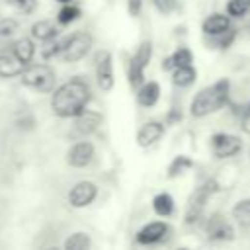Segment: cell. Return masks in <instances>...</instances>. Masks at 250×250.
<instances>
[{
	"label": "cell",
	"mask_w": 250,
	"mask_h": 250,
	"mask_svg": "<svg viewBox=\"0 0 250 250\" xmlns=\"http://www.w3.org/2000/svg\"><path fill=\"white\" fill-rule=\"evenodd\" d=\"M90 102V88L86 82L74 78L55 90L51 107L59 117H76Z\"/></svg>",
	"instance_id": "1"
},
{
	"label": "cell",
	"mask_w": 250,
	"mask_h": 250,
	"mask_svg": "<svg viewBox=\"0 0 250 250\" xmlns=\"http://www.w3.org/2000/svg\"><path fill=\"white\" fill-rule=\"evenodd\" d=\"M229 88H230V84L227 78L203 88L191 102V115L203 117V115H209V113L221 109L229 100Z\"/></svg>",
	"instance_id": "2"
},
{
	"label": "cell",
	"mask_w": 250,
	"mask_h": 250,
	"mask_svg": "<svg viewBox=\"0 0 250 250\" xmlns=\"http://www.w3.org/2000/svg\"><path fill=\"white\" fill-rule=\"evenodd\" d=\"M55 72L47 64H33L21 70V82L37 92H51L55 88Z\"/></svg>",
	"instance_id": "3"
},
{
	"label": "cell",
	"mask_w": 250,
	"mask_h": 250,
	"mask_svg": "<svg viewBox=\"0 0 250 250\" xmlns=\"http://www.w3.org/2000/svg\"><path fill=\"white\" fill-rule=\"evenodd\" d=\"M90 47H92V37L86 31H76L64 43H61V57L66 62H76L82 57H86Z\"/></svg>",
	"instance_id": "4"
},
{
	"label": "cell",
	"mask_w": 250,
	"mask_h": 250,
	"mask_svg": "<svg viewBox=\"0 0 250 250\" xmlns=\"http://www.w3.org/2000/svg\"><path fill=\"white\" fill-rule=\"evenodd\" d=\"M150 55H152V45H150V41H145V43H141V47L137 49L135 57L131 59V66H129V84H131L133 88H139V86L143 84L145 66L148 64Z\"/></svg>",
	"instance_id": "5"
},
{
	"label": "cell",
	"mask_w": 250,
	"mask_h": 250,
	"mask_svg": "<svg viewBox=\"0 0 250 250\" xmlns=\"http://www.w3.org/2000/svg\"><path fill=\"white\" fill-rule=\"evenodd\" d=\"M96 78L102 90L107 92L113 88V66H111V55L107 51H100L96 55Z\"/></svg>",
	"instance_id": "6"
},
{
	"label": "cell",
	"mask_w": 250,
	"mask_h": 250,
	"mask_svg": "<svg viewBox=\"0 0 250 250\" xmlns=\"http://www.w3.org/2000/svg\"><path fill=\"white\" fill-rule=\"evenodd\" d=\"M211 146L217 158H229L232 154H236L240 150V139L234 135H227V133H217L211 139Z\"/></svg>",
	"instance_id": "7"
},
{
	"label": "cell",
	"mask_w": 250,
	"mask_h": 250,
	"mask_svg": "<svg viewBox=\"0 0 250 250\" xmlns=\"http://www.w3.org/2000/svg\"><path fill=\"white\" fill-rule=\"evenodd\" d=\"M96 191H98V189H96V186H94L92 182H78V184L70 189L68 201H70L72 207H86V205H90V203L94 201Z\"/></svg>",
	"instance_id": "8"
},
{
	"label": "cell",
	"mask_w": 250,
	"mask_h": 250,
	"mask_svg": "<svg viewBox=\"0 0 250 250\" xmlns=\"http://www.w3.org/2000/svg\"><path fill=\"white\" fill-rule=\"evenodd\" d=\"M205 229H207V236L211 240H230L234 236L230 223L227 219H223L221 215H211Z\"/></svg>",
	"instance_id": "9"
},
{
	"label": "cell",
	"mask_w": 250,
	"mask_h": 250,
	"mask_svg": "<svg viewBox=\"0 0 250 250\" xmlns=\"http://www.w3.org/2000/svg\"><path fill=\"white\" fill-rule=\"evenodd\" d=\"M213 189H215L213 184L207 182L205 186H201V188L193 193V197L189 199V205H188V215H186V221H188V223L197 221V217L201 215V211H203V207H205V201H207L209 193H213Z\"/></svg>",
	"instance_id": "10"
},
{
	"label": "cell",
	"mask_w": 250,
	"mask_h": 250,
	"mask_svg": "<svg viewBox=\"0 0 250 250\" xmlns=\"http://www.w3.org/2000/svg\"><path fill=\"white\" fill-rule=\"evenodd\" d=\"M92 156H94V146L88 141H82V143H76L68 150V164L74 168H82V166L90 164Z\"/></svg>",
	"instance_id": "11"
},
{
	"label": "cell",
	"mask_w": 250,
	"mask_h": 250,
	"mask_svg": "<svg viewBox=\"0 0 250 250\" xmlns=\"http://www.w3.org/2000/svg\"><path fill=\"white\" fill-rule=\"evenodd\" d=\"M23 66H25V62H21L12 49L0 53V76L10 78V76H16V74H21Z\"/></svg>",
	"instance_id": "12"
},
{
	"label": "cell",
	"mask_w": 250,
	"mask_h": 250,
	"mask_svg": "<svg viewBox=\"0 0 250 250\" xmlns=\"http://www.w3.org/2000/svg\"><path fill=\"white\" fill-rule=\"evenodd\" d=\"M166 230H168V227H166L164 223H160V221L148 223L146 227H143V229L139 230L137 240H139L141 244H154V242H158V240L164 238Z\"/></svg>",
	"instance_id": "13"
},
{
	"label": "cell",
	"mask_w": 250,
	"mask_h": 250,
	"mask_svg": "<svg viewBox=\"0 0 250 250\" xmlns=\"http://www.w3.org/2000/svg\"><path fill=\"white\" fill-rule=\"evenodd\" d=\"M162 133H164V127L156 121H150V123H146L139 129L137 143H139V146H150L152 143H156L162 137Z\"/></svg>",
	"instance_id": "14"
},
{
	"label": "cell",
	"mask_w": 250,
	"mask_h": 250,
	"mask_svg": "<svg viewBox=\"0 0 250 250\" xmlns=\"http://www.w3.org/2000/svg\"><path fill=\"white\" fill-rule=\"evenodd\" d=\"M230 27V20L229 16H223V14H213L209 16L205 21H203V31L207 35H221V33H227Z\"/></svg>",
	"instance_id": "15"
},
{
	"label": "cell",
	"mask_w": 250,
	"mask_h": 250,
	"mask_svg": "<svg viewBox=\"0 0 250 250\" xmlns=\"http://www.w3.org/2000/svg\"><path fill=\"white\" fill-rule=\"evenodd\" d=\"M158 98H160V86H158L156 82L143 84V86H141V90H139V94H137L139 104H141V105H145V107L154 105V104L158 102Z\"/></svg>",
	"instance_id": "16"
},
{
	"label": "cell",
	"mask_w": 250,
	"mask_h": 250,
	"mask_svg": "<svg viewBox=\"0 0 250 250\" xmlns=\"http://www.w3.org/2000/svg\"><path fill=\"white\" fill-rule=\"evenodd\" d=\"M100 113H96V111H80L78 115H76V129L80 131V133H92L98 125H100Z\"/></svg>",
	"instance_id": "17"
},
{
	"label": "cell",
	"mask_w": 250,
	"mask_h": 250,
	"mask_svg": "<svg viewBox=\"0 0 250 250\" xmlns=\"http://www.w3.org/2000/svg\"><path fill=\"white\" fill-rule=\"evenodd\" d=\"M57 33H59V29L51 20H41V21L33 23V27H31V35L39 41L53 39V37H57Z\"/></svg>",
	"instance_id": "18"
},
{
	"label": "cell",
	"mask_w": 250,
	"mask_h": 250,
	"mask_svg": "<svg viewBox=\"0 0 250 250\" xmlns=\"http://www.w3.org/2000/svg\"><path fill=\"white\" fill-rule=\"evenodd\" d=\"M12 51L16 53V57L21 61V62H31V59H33V53H35V47H33V43H31V39H27V37H23V39H18L16 43H14V47H12Z\"/></svg>",
	"instance_id": "19"
},
{
	"label": "cell",
	"mask_w": 250,
	"mask_h": 250,
	"mask_svg": "<svg viewBox=\"0 0 250 250\" xmlns=\"http://www.w3.org/2000/svg\"><path fill=\"white\" fill-rule=\"evenodd\" d=\"M195 80V70L191 64H184V66H176L174 74H172V82L176 86H189Z\"/></svg>",
	"instance_id": "20"
},
{
	"label": "cell",
	"mask_w": 250,
	"mask_h": 250,
	"mask_svg": "<svg viewBox=\"0 0 250 250\" xmlns=\"http://www.w3.org/2000/svg\"><path fill=\"white\" fill-rule=\"evenodd\" d=\"M184 64H191V53L182 47V49H178L172 57H168V59L162 62V68H164V70H170V68L184 66Z\"/></svg>",
	"instance_id": "21"
},
{
	"label": "cell",
	"mask_w": 250,
	"mask_h": 250,
	"mask_svg": "<svg viewBox=\"0 0 250 250\" xmlns=\"http://www.w3.org/2000/svg\"><path fill=\"white\" fill-rule=\"evenodd\" d=\"M152 207H154L156 215L168 217V215L174 211V199H172L168 193H158V195L152 199Z\"/></svg>",
	"instance_id": "22"
},
{
	"label": "cell",
	"mask_w": 250,
	"mask_h": 250,
	"mask_svg": "<svg viewBox=\"0 0 250 250\" xmlns=\"http://www.w3.org/2000/svg\"><path fill=\"white\" fill-rule=\"evenodd\" d=\"M90 246H92V240L84 232H74L64 240L66 250H84V248H90Z\"/></svg>",
	"instance_id": "23"
},
{
	"label": "cell",
	"mask_w": 250,
	"mask_h": 250,
	"mask_svg": "<svg viewBox=\"0 0 250 250\" xmlns=\"http://www.w3.org/2000/svg\"><path fill=\"white\" fill-rule=\"evenodd\" d=\"M232 217L246 229H250V199H242L234 205L232 209Z\"/></svg>",
	"instance_id": "24"
},
{
	"label": "cell",
	"mask_w": 250,
	"mask_h": 250,
	"mask_svg": "<svg viewBox=\"0 0 250 250\" xmlns=\"http://www.w3.org/2000/svg\"><path fill=\"white\" fill-rule=\"evenodd\" d=\"M78 16H80V10H78L76 6H72V4H64V6L59 10V16H57V20H59V23L66 25V23L74 21Z\"/></svg>",
	"instance_id": "25"
},
{
	"label": "cell",
	"mask_w": 250,
	"mask_h": 250,
	"mask_svg": "<svg viewBox=\"0 0 250 250\" xmlns=\"http://www.w3.org/2000/svg\"><path fill=\"white\" fill-rule=\"evenodd\" d=\"M191 166V160L188 158V156H176L174 158V162L170 164V168H168V178H176L178 174H182L186 168H189Z\"/></svg>",
	"instance_id": "26"
},
{
	"label": "cell",
	"mask_w": 250,
	"mask_h": 250,
	"mask_svg": "<svg viewBox=\"0 0 250 250\" xmlns=\"http://www.w3.org/2000/svg\"><path fill=\"white\" fill-rule=\"evenodd\" d=\"M248 10H250V0H230L229 6H227V12L234 18L244 16Z\"/></svg>",
	"instance_id": "27"
},
{
	"label": "cell",
	"mask_w": 250,
	"mask_h": 250,
	"mask_svg": "<svg viewBox=\"0 0 250 250\" xmlns=\"http://www.w3.org/2000/svg\"><path fill=\"white\" fill-rule=\"evenodd\" d=\"M57 53H61V43L55 41V37H53V39H47V41H45V47L41 49V55H43L45 59H51V57H55Z\"/></svg>",
	"instance_id": "28"
},
{
	"label": "cell",
	"mask_w": 250,
	"mask_h": 250,
	"mask_svg": "<svg viewBox=\"0 0 250 250\" xmlns=\"http://www.w3.org/2000/svg\"><path fill=\"white\" fill-rule=\"evenodd\" d=\"M16 29H18V23L14 20H10V18L0 20V37H10L16 33Z\"/></svg>",
	"instance_id": "29"
},
{
	"label": "cell",
	"mask_w": 250,
	"mask_h": 250,
	"mask_svg": "<svg viewBox=\"0 0 250 250\" xmlns=\"http://www.w3.org/2000/svg\"><path fill=\"white\" fill-rule=\"evenodd\" d=\"M8 4H12L16 10H20V12H23V14H29V12H33L35 10V0H8Z\"/></svg>",
	"instance_id": "30"
},
{
	"label": "cell",
	"mask_w": 250,
	"mask_h": 250,
	"mask_svg": "<svg viewBox=\"0 0 250 250\" xmlns=\"http://www.w3.org/2000/svg\"><path fill=\"white\" fill-rule=\"evenodd\" d=\"M152 4H154V8H156L160 14H170V12L176 8L178 0H152Z\"/></svg>",
	"instance_id": "31"
},
{
	"label": "cell",
	"mask_w": 250,
	"mask_h": 250,
	"mask_svg": "<svg viewBox=\"0 0 250 250\" xmlns=\"http://www.w3.org/2000/svg\"><path fill=\"white\" fill-rule=\"evenodd\" d=\"M129 14L133 18L141 14V0H129Z\"/></svg>",
	"instance_id": "32"
},
{
	"label": "cell",
	"mask_w": 250,
	"mask_h": 250,
	"mask_svg": "<svg viewBox=\"0 0 250 250\" xmlns=\"http://www.w3.org/2000/svg\"><path fill=\"white\" fill-rule=\"evenodd\" d=\"M242 129L250 135V109L246 111V115H244V119H242Z\"/></svg>",
	"instance_id": "33"
},
{
	"label": "cell",
	"mask_w": 250,
	"mask_h": 250,
	"mask_svg": "<svg viewBox=\"0 0 250 250\" xmlns=\"http://www.w3.org/2000/svg\"><path fill=\"white\" fill-rule=\"evenodd\" d=\"M57 2H61V4H70L72 0H57Z\"/></svg>",
	"instance_id": "34"
}]
</instances>
